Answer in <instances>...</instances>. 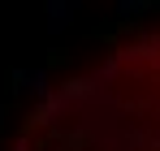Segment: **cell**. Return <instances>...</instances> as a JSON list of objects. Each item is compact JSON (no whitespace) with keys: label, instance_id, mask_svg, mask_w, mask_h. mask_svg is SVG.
<instances>
[{"label":"cell","instance_id":"cell-1","mask_svg":"<svg viewBox=\"0 0 160 151\" xmlns=\"http://www.w3.org/2000/svg\"><path fill=\"white\" fill-rule=\"evenodd\" d=\"M4 151H160V13H134L56 52Z\"/></svg>","mask_w":160,"mask_h":151}]
</instances>
